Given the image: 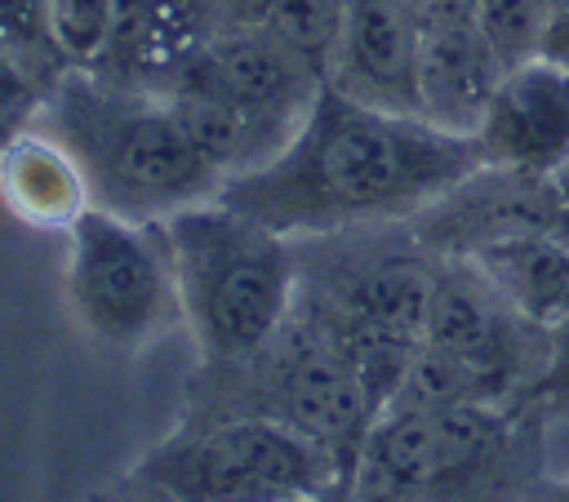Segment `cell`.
<instances>
[{
  "instance_id": "1",
  "label": "cell",
  "mask_w": 569,
  "mask_h": 502,
  "mask_svg": "<svg viewBox=\"0 0 569 502\" xmlns=\"http://www.w3.org/2000/svg\"><path fill=\"white\" fill-rule=\"evenodd\" d=\"M485 169L476 133L369 107L320 80L293 138L231 173L218 200L280 235H329L405 218Z\"/></svg>"
},
{
  "instance_id": "2",
  "label": "cell",
  "mask_w": 569,
  "mask_h": 502,
  "mask_svg": "<svg viewBox=\"0 0 569 502\" xmlns=\"http://www.w3.org/2000/svg\"><path fill=\"white\" fill-rule=\"evenodd\" d=\"M49 138L76 160L89 204L133 222H160L227 182L187 138L164 93L71 71L53 84Z\"/></svg>"
},
{
  "instance_id": "3",
  "label": "cell",
  "mask_w": 569,
  "mask_h": 502,
  "mask_svg": "<svg viewBox=\"0 0 569 502\" xmlns=\"http://www.w3.org/2000/svg\"><path fill=\"white\" fill-rule=\"evenodd\" d=\"M164 222L178 307L209 360L258 355L289 320L298 262L289 235L253 222L218 195L196 200Z\"/></svg>"
},
{
  "instance_id": "4",
  "label": "cell",
  "mask_w": 569,
  "mask_h": 502,
  "mask_svg": "<svg viewBox=\"0 0 569 502\" xmlns=\"http://www.w3.org/2000/svg\"><path fill=\"white\" fill-rule=\"evenodd\" d=\"M333 458L271 418H236L160 444L142 475L173 502H298L329 484Z\"/></svg>"
},
{
  "instance_id": "5",
  "label": "cell",
  "mask_w": 569,
  "mask_h": 502,
  "mask_svg": "<svg viewBox=\"0 0 569 502\" xmlns=\"http://www.w3.org/2000/svg\"><path fill=\"white\" fill-rule=\"evenodd\" d=\"M67 293L84 329L116 347H138L164 329L178 307L173 253L164 222H133L84 204L71 222Z\"/></svg>"
},
{
  "instance_id": "6",
  "label": "cell",
  "mask_w": 569,
  "mask_h": 502,
  "mask_svg": "<svg viewBox=\"0 0 569 502\" xmlns=\"http://www.w3.org/2000/svg\"><path fill=\"white\" fill-rule=\"evenodd\" d=\"M271 395L284 426L302 431L333 462H347L356 471V458H360L365 431L378 418V404L316 320H307L298 333L280 342V355L271 364Z\"/></svg>"
},
{
  "instance_id": "7",
  "label": "cell",
  "mask_w": 569,
  "mask_h": 502,
  "mask_svg": "<svg viewBox=\"0 0 569 502\" xmlns=\"http://www.w3.org/2000/svg\"><path fill=\"white\" fill-rule=\"evenodd\" d=\"M485 169L547 178L569 155V62L547 53L511 67L476 129Z\"/></svg>"
},
{
  "instance_id": "8",
  "label": "cell",
  "mask_w": 569,
  "mask_h": 502,
  "mask_svg": "<svg viewBox=\"0 0 569 502\" xmlns=\"http://www.w3.org/2000/svg\"><path fill=\"white\" fill-rule=\"evenodd\" d=\"M178 76H196L209 89L227 93L231 102H240L284 129L302 124V116L320 89V76L267 22L218 27Z\"/></svg>"
},
{
  "instance_id": "9",
  "label": "cell",
  "mask_w": 569,
  "mask_h": 502,
  "mask_svg": "<svg viewBox=\"0 0 569 502\" xmlns=\"http://www.w3.org/2000/svg\"><path fill=\"white\" fill-rule=\"evenodd\" d=\"M418 44H422V27L409 0H347L338 49L325 80L369 107L422 116Z\"/></svg>"
},
{
  "instance_id": "10",
  "label": "cell",
  "mask_w": 569,
  "mask_h": 502,
  "mask_svg": "<svg viewBox=\"0 0 569 502\" xmlns=\"http://www.w3.org/2000/svg\"><path fill=\"white\" fill-rule=\"evenodd\" d=\"M218 4L222 0H116L107 44L89 71L164 93L169 80L218 31Z\"/></svg>"
},
{
  "instance_id": "11",
  "label": "cell",
  "mask_w": 569,
  "mask_h": 502,
  "mask_svg": "<svg viewBox=\"0 0 569 502\" xmlns=\"http://www.w3.org/2000/svg\"><path fill=\"white\" fill-rule=\"evenodd\" d=\"M507 67L476 18L422 27L418 44V111L449 133H476Z\"/></svg>"
},
{
  "instance_id": "12",
  "label": "cell",
  "mask_w": 569,
  "mask_h": 502,
  "mask_svg": "<svg viewBox=\"0 0 569 502\" xmlns=\"http://www.w3.org/2000/svg\"><path fill=\"white\" fill-rule=\"evenodd\" d=\"M480 280L529 324H569V240L542 227H511L476 244Z\"/></svg>"
},
{
  "instance_id": "13",
  "label": "cell",
  "mask_w": 569,
  "mask_h": 502,
  "mask_svg": "<svg viewBox=\"0 0 569 502\" xmlns=\"http://www.w3.org/2000/svg\"><path fill=\"white\" fill-rule=\"evenodd\" d=\"M427 293H431V275L413 258L387 253V258H373V262L356 267L351 275H342L320 302H329L333 311H342L351 320H365L387 333L422 342Z\"/></svg>"
},
{
  "instance_id": "14",
  "label": "cell",
  "mask_w": 569,
  "mask_h": 502,
  "mask_svg": "<svg viewBox=\"0 0 569 502\" xmlns=\"http://www.w3.org/2000/svg\"><path fill=\"white\" fill-rule=\"evenodd\" d=\"M0 187L9 209L31 222H71L89 204L76 160L53 138H9L0 147Z\"/></svg>"
},
{
  "instance_id": "15",
  "label": "cell",
  "mask_w": 569,
  "mask_h": 502,
  "mask_svg": "<svg viewBox=\"0 0 569 502\" xmlns=\"http://www.w3.org/2000/svg\"><path fill=\"white\" fill-rule=\"evenodd\" d=\"M502 435H507V422L485 400H462V404L436 409V480H431V493L471 480L502 449Z\"/></svg>"
},
{
  "instance_id": "16",
  "label": "cell",
  "mask_w": 569,
  "mask_h": 502,
  "mask_svg": "<svg viewBox=\"0 0 569 502\" xmlns=\"http://www.w3.org/2000/svg\"><path fill=\"white\" fill-rule=\"evenodd\" d=\"M556 4L560 0H476V27L493 44L498 62L511 71L542 53Z\"/></svg>"
},
{
  "instance_id": "17",
  "label": "cell",
  "mask_w": 569,
  "mask_h": 502,
  "mask_svg": "<svg viewBox=\"0 0 569 502\" xmlns=\"http://www.w3.org/2000/svg\"><path fill=\"white\" fill-rule=\"evenodd\" d=\"M342 9L347 0H276L267 13V27L325 80L338 49V31H342Z\"/></svg>"
},
{
  "instance_id": "18",
  "label": "cell",
  "mask_w": 569,
  "mask_h": 502,
  "mask_svg": "<svg viewBox=\"0 0 569 502\" xmlns=\"http://www.w3.org/2000/svg\"><path fill=\"white\" fill-rule=\"evenodd\" d=\"M44 4H49V31H53L62 62L93 67L102 44H107L116 0H44Z\"/></svg>"
},
{
  "instance_id": "19",
  "label": "cell",
  "mask_w": 569,
  "mask_h": 502,
  "mask_svg": "<svg viewBox=\"0 0 569 502\" xmlns=\"http://www.w3.org/2000/svg\"><path fill=\"white\" fill-rule=\"evenodd\" d=\"M40 44H49L58 53L53 31H49V4L44 0H0V49H40Z\"/></svg>"
},
{
  "instance_id": "20",
  "label": "cell",
  "mask_w": 569,
  "mask_h": 502,
  "mask_svg": "<svg viewBox=\"0 0 569 502\" xmlns=\"http://www.w3.org/2000/svg\"><path fill=\"white\" fill-rule=\"evenodd\" d=\"M31 107H36V89H31V80L22 76L18 62H9V58L0 53V138H4V142L18 138L13 129H18V120H22Z\"/></svg>"
},
{
  "instance_id": "21",
  "label": "cell",
  "mask_w": 569,
  "mask_h": 502,
  "mask_svg": "<svg viewBox=\"0 0 569 502\" xmlns=\"http://www.w3.org/2000/svg\"><path fill=\"white\" fill-rule=\"evenodd\" d=\"M542 391H547L556 404H569V324L551 329V342H547V373H542Z\"/></svg>"
},
{
  "instance_id": "22",
  "label": "cell",
  "mask_w": 569,
  "mask_h": 502,
  "mask_svg": "<svg viewBox=\"0 0 569 502\" xmlns=\"http://www.w3.org/2000/svg\"><path fill=\"white\" fill-rule=\"evenodd\" d=\"M222 4H231V9H236V18H231V22H267V13H271V4H276V0H222Z\"/></svg>"
},
{
  "instance_id": "23",
  "label": "cell",
  "mask_w": 569,
  "mask_h": 502,
  "mask_svg": "<svg viewBox=\"0 0 569 502\" xmlns=\"http://www.w3.org/2000/svg\"><path fill=\"white\" fill-rule=\"evenodd\" d=\"M547 191H551V200H556L560 209L569 204V155H565V160H560V164L547 173Z\"/></svg>"
},
{
  "instance_id": "24",
  "label": "cell",
  "mask_w": 569,
  "mask_h": 502,
  "mask_svg": "<svg viewBox=\"0 0 569 502\" xmlns=\"http://www.w3.org/2000/svg\"><path fill=\"white\" fill-rule=\"evenodd\" d=\"M560 502H569V480H565V484H560Z\"/></svg>"
},
{
  "instance_id": "25",
  "label": "cell",
  "mask_w": 569,
  "mask_h": 502,
  "mask_svg": "<svg viewBox=\"0 0 569 502\" xmlns=\"http://www.w3.org/2000/svg\"><path fill=\"white\" fill-rule=\"evenodd\" d=\"M560 218H565V231H569V204H565V209H560Z\"/></svg>"
}]
</instances>
